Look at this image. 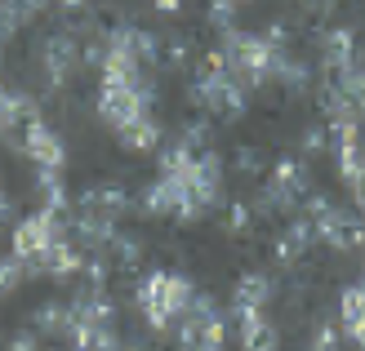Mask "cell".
<instances>
[{
	"instance_id": "cell-5",
	"label": "cell",
	"mask_w": 365,
	"mask_h": 351,
	"mask_svg": "<svg viewBox=\"0 0 365 351\" xmlns=\"http://www.w3.org/2000/svg\"><path fill=\"white\" fill-rule=\"evenodd\" d=\"M152 98H156V85H152V80H138V85L103 80V89H98V116H103V120L120 134L125 125H134V120L148 116Z\"/></svg>"
},
{
	"instance_id": "cell-3",
	"label": "cell",
	"mask_w": 365,
	"mask_h": 351,
	"mask_svg": "<svg viewBox=\"0 0 365 351\" xmlns=\"http://www.w3.org/2000/svg\"><path fill=\"white\" fill-rule=\"evenodd\" d=\"M307 223H312L321 245H330L334 253H352V249L365 253V218L361 214L339 209V205H330V200L312 196L307 200Z\"/></svg>"
},
{
	"instance_id": "cell-20",
	"label": "cell",
	"mask_w": 365,
	"mask_h": 351,
	"mask_svg": "<svg viewBox=\"0 0 365 351\" xmlns=\"http://www.w3.org/2000/svg\"><path fill=\"white\" fill-rule=\"evenodd\" d=\"M339 347V329L334 325H317V334L312 342H307V351H334Z\"/></svg>"
},
{
	"instance_id": "cell-27",
	"label": "cell",
	"mask_w": 365,
	"mask_h": 351,
	"mask_svg": "<svg viewBox=\"0 0 365 351\" xmlns=\"http://www.w3.org/2000/svg\"><path fill=\"white\" fill-rule=\"evenodd\" d=\"M125 351H138V347H125Z\"/></svg>"
},
{
	"instance_id": "cell-4",
	"label": "cell",
	"mask_w": 365,
	"mask_h": 351,
	"mask_svg": "<svg viewBox=\"0 0 365 351\" xmlns=\"http://www.w3.org/2000/svg\"><path fill=\"white\" fill-rule=\"evenodd\" d=\"M223 338H227V325H223V316H218L214 298L196 293L192 307H187V316L174 325L178 351H223Z\"/></svg>"
},
{
	"instance_id": "cell-8",
	"label": "cell",
	"mask_w": 365,
	"mask_h": 351,
	"mask_svg": "<svg viewBox=\"0 0 365 351\" xmlns=\"http://www.w3.org/2000/svg\"><path fill=\"white\" fill-rule=\"evenodd\" d=\"M41 67H45L49 85H63L71 71L81 67V45H76V36H71V31H53L49 41L41 45Z\"/></svg>"
},
{
	"instance_id": "cell-7",
	"label": "cell",
	"mask_w": 365,
	"mask_h": 351,
	"mask_svg": "<svg viewBox=\"0 0 365 351\" xmlns=\"http://www.w3.org/2000/svg\"><path fill=\"white\" fill-rule=\"evenodd\" d=\"M18 152H23L36 169H63V160H67V147H63V138L53 134V129L36 116V120H27L23 125V138H18Z\"/></svg>"
},
{
	"instance_id": "cell-21",
	"label": "cell",
	"mask_w": 365,
	"mask_h": 351,
	"mask_svg": "<svg viewBox=\"0 0 365 351\" xmlns=\"http://www.w3.org/2000/svg\"><path fill=\"white\" fill-rule=\"evenodd\" d=\"M9 351H41V334H36V329H27V334H18V338L9 342Z\"/></svg>"
},
{
	"instance_id": "cell-24",
	"label": "cell",
	"mask_w": 365,
	"mask_h": 351,
	"mask_svg": "<svg viewBox=\"0 0 365 351\" xmlns=\"http://www.w3.org/2000/svg\"><path fill=\"white\" fill-rule=\"evenodd\" d=\"M58 5H63V9H81V5H85V0H58Z\"/></svg>"
},
{
	"instance_id": "cell-13",
	"label": "cell",
	"mask_w": 365,
	"mask_h": 351,
	"mask_svg": "<svg viewBox=\"0 0 365 351\" xmlns=\"http://www.w3.org/2000/svg\"><path fill=\"white\" fill-rule=\"evenodd\" d=\"M312 240H317L312 223H307V218H294V223L277 236V263H285V267L303 263V253H307V245H312Z\"/></svg>"
},
{
	"instance_id": "cell-17",
	"label": "cell",
	"mask_w": 365,
	"mask_h": 351,
	"mask_svg": "<svg viewBox=\"0 0 365 351\" xmlns=\"http://www.w3.org/2000/svg\"><path fill=\"white\" fill-rule=\"evenodd\" d=\"M23 276H27V267L18 263L14 253H9V258H0V293H14L18 285H23Z\"/></svg>"
},
{
	"instance_id": "cell-9",
	"label": "cell",
	"mask_w": 365,
	"mask_h": 351,
	"mask_svg": "<svg viewBox=\"0 0 365 351\" xmlns=\"http://www.w3.org/2000/svg\"><path fill=\"white\" fill-rule=\"evenodd\" d=\"M321 63H325V71H334V76L361 63V45H356L352 27H330L321 36Z\"/></svg>"
},
{
	"instance_id": "cell-2",
	"label": "cell",
	"mask_w": 365,
	"mask_h": 351,
	"mask_svg": "<svg viewBox=\"0 0 365 351\" xmlns=\"http://www.w3.org/2000/svg\"><path fill=\"white\" fill-rule=\"evenodd\" d=\"M192 94H196V103L205 107L210 116H218V120H241V116H245V89L227 76V67H223V58H218V53H210L205 67L196 71Z\"/></svg>"
},
{
	"instance_id": "cell-16",
	"label": "cell",
	"mask_w": 365,
	"mask_h": 351,
	"mask_svg": "<svg viewBox=\"0 0 365 351\" xmlns=\"http://www.w3.org/2000/svg\"><path fill=\"white\" fill-rule=\"evenodd\" d=\"M334 85L343 89V98H348V103L356 107V116L365 120V63H356V67H348V71H339Z\"/></svg>"
},
{
	"instance_id": "cell-1",
	"label": "cell",
	"mask_w": 365,
	"mask_h": 351,
	"mask_svg": "<svg viewBox=\"0 0 365 351\" xmlns=\"http://www.w3.org/2000/svg\"><path fill=\"white\" fill-rule=\"evenodd\" d=\"M192 298H196V289L178 271H152L138 281V307H143V316H148L152 329H174L187 316Z\"/></svg>"
},
{
	"instance_id": "cell-15",
	"label": "cell",
	"mask_w": 365,
	"mask_h": 351,
	"mask_svg": "<svg viewBox=\"0 0 365 351\" xmlns=\"http://www.w3.org/2000/svg\"><path fill=\"white\" fill-rule=\"evenodd\" d=\"M120 147H130V152H156V147H160V125L152 116L125 125L120 129Z\"/></svg>"
},
{
	"instance_id": "cell-19",
	"label": "cell",
	"mask_w": 365,
	"mask_h": 351,
	"mask_svg": "<svg viewBox=\"0 0 365 351\" xmlns=\"http://www.w3.org/2000/svg\"><path fill=\"white\" fill-rule=\"evenodd\" d=\"M236 169H241V174H263V152H259V147H236Z\"/></svg>"
},
{
	"instance_id": "cell-26",
	"label": "cell",
	"mask_w": 365,
	"mask_h": 351,
	"mask_svg": "<svg viewBox=\"0 0 365 351\" xmlns=\"http://www.w3.org/2000/svg\"><path fill=\"white\" fill-rule=\"evenodd\" d=\"M361 285H365V258H361Z\"/></svg>"
},
{
	"instance_id": "cell-10",
	"label": "cell",
	"mask_w": 365,
	"mask_h": 351,
	"mask_svg": "<svg viewBox=\"0 0 365 351\" xmlns=\"http://www.w3.org/2000/svg\"><path fill=\"white\" fill-rule=\"evenodd\" d=\"M241 320V351H281V329L263 311H236Z\"/></svg>"
},
{
	"instance_id": "cell-23",
	"label": "cell",
	"mask_w": 365,
	"mask_h": 351,
	"mask_svg": "<svg viewBox=\"0 0 365 351\" xmlns=\"http://www.w3.org/2000/svg\"><path fill=\"white\" fill-rule=\"evenodd\" d=\"M156 9H160V14H178L182 0H156Z\"/></svg>"
},
{
	"instance_id": "cell-11",
	"label": "cell",
	"mask_w": 365,
	"mask_h": 351,
	"mask_svg": "<svg viewBox=\"0 0 365 351\" xmlns=\"http://www.w3.org/2000/svg\"><path fill=\"white\" fill-rule=\"evenodd\" d=\"M339 329L365 351V285H348L339 298Z\"/></svg>"
},
{
	"instance_id": "cell-14",
	"label": "cell",
	"mask_w": 365,
	"mask_h": 351,
	"mask_svg": "<svg viewBox=\"0 0 365 351\" xmlns=\"http://www.w3.org/2000/svg\"><path fill=\"white\" fill-rule=\"evenodd\" d=\"M272 298V281L263 271H245L232 289V311H263Z\"/></svg>"
},
{
	"instance_id": "cell-18",
	"label": "cell",
	"mask_w": 365,
	"mask_h": 351,
	"mask_svg": "<svg viewBox=\"0 0 365 351\" xmlns=\"http://www.w3.org/2000/svg\"><path fill=\"white\" fill-rule=\"evenodd\" d=\"M210 18L218 23V31H236V0H210Z\"/></svg>"
},
{
	"instance_id": "cell-25",
	"label": "cell",
	"mask_w": 365,
	"mask_h": 351,
	"mask_svg": "<svg viewBox=\"0 0 365 351\" xmlns=\"http://www.w3.org/2000/svg\"><path fill=\"white\" fill-rule=\"evenodd\" d=\"M5 214H9V205H5V192H0V223H5Z\"/></svg>"
},
{
	"instance_id": "cell-12",
	"label": "cell",
	"mask_w": 365,
	"mask_h": 351,
	"mask_svg": "<svg viewBox=\"0 0 365 351\" xmlns=\"http://www.w3.org/2000/svg\"><path fill=\"white\" fill-rule=\"evenodd\" d=\"M27 120H36V103L27 94H14V89L0 85V142L14 138Z\"/></svg>"
},
{
	"instance_id": "cell-22",
	"label": "cell",
	"mask_w": 365,
	"mask_h": 351,
	"mask_svg": "<svg viewBox=\"0 0 365 351\" xmlns=\"http://www.w3.org/2000/svg\"><path fill=\"white\" fill-rule=\"evenodd\" d=\"M325 147V129H307L303 134V152H321Z\"/></svg>"
},
{
	"instance_id": "cell-6",
	"label": "cell",
	"mask_w": 365,
	"mask_h": 351,
	"mask_svg": "<svg viewBox=\"0 0 365 351\" xmlns=\"http://www.w3.org/2000/svg\"><path fill=\"white\" fill-rule=\"evenodd\" d=\"M58 240H63L58 214L41 209V214H31V218H23V223L14 227V258L27 271H45V263H49V253H53Z\"/></svg>"
}]
</instances>
